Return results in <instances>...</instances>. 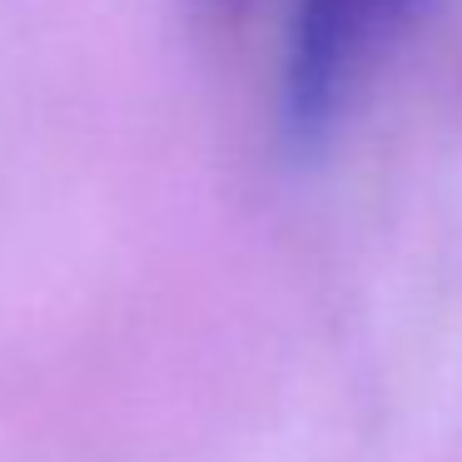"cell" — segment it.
I'll return each mask as SVG.
<instances>
[{"mask_svg": "<svg viewBox=\"0 0 462 462\" xmlns=\"http://www.w3.org/2000/svg\"><path fill=\"white\" fill-rule=\"evenodd\" d=\"M428 11L432 0H293L283 45V134L293 150L333 140Z\"/></svg>", "mask_w": 462, "mask_h": 462, "instance_id": "6da1fadb", "label": "cell"}]
</instances>
